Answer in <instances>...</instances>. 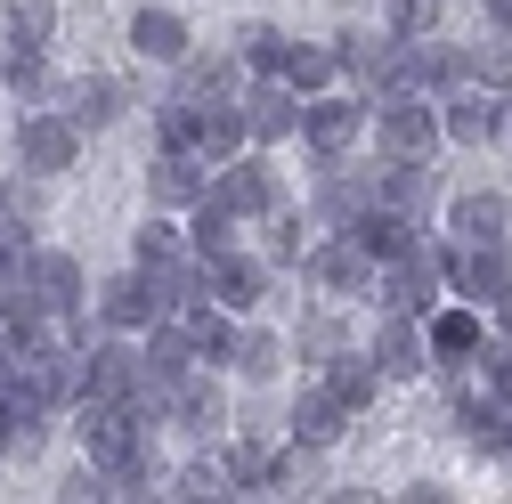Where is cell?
Masks as SVG:
<instances>
[{
  "label": "cell",
  "mask_w": 512,
  "mask_h": 504,
  "mask_svg": "<svg viewBox=\"0 0 512 504\" xmlns=\"http://www.w3.org/2000/svg\"><path fill=\"white\" fill-rule=\"evenodd\" d=\"M74 431H82V456L106 472H147V407H114V399H74Z\"/></svg>",
  "instance_id": "cell-1"
},
{
  "label": "cell",
  "mask_w": 512,
  "mask_h": 504,
  "mask_svg": "<svg viewBox=\"0 0 512 504\" xmlns=\"http://www.w3.org/2000/svg\"><path fill=\"white\" fill-rule=\"evenodd\" d=\"M374 301H382V309H407V318L439 309V301H447V244H407V252H391L382 277H374Z\"/></svg>",
  "instance_id": "cell-2"
},
{
  "label": "cell",
  "mask_w": 512,
  "mask_h": 504,
  "mask_svg": "<svg viewBox=\"0 0 512 504\" xmlns=\"http://www.w3.org/2000/svg\"><path fill=\"white\" fill-rule=\"evenodd\" d=\"M447 293L472 301V309H496L512 293V236H480V244H447Z\"/></svg>",
  "instance_id": "cell-3"
},
{
  "label": "cell",
  "mask_w": 512,
  "mask_h": 504,
  "mask_svg": "<svg viewBox=\"0 0 512 504\" xmlns=\"http://www.w3.org/2000/svg\"><path fill=\"white\" fill-rule=\"evenodd\" d=\"M366 122H374V147L399 155V163H431V147H439V114H431V98H415V90L374 98Z\"/></svg>",
  "instance_id": "cell-4"
},
{
  "label": "cell",
  "mask_w": 512,
  "mask_h": 504,
  "mask_svg": "<svg viewBox=\"0 0 512 504\" xmlns=\"http://www.w3.org/2000/svg\"><path fill=\"white\" fill-rule=\"evenodd\" d=\"M366 114H374V98L366 90H350V98H334V90H317L309 106H301V139L326 155V163H342L358 139H366Z\"/></svg>",
  "instance_id": "cell-5"
},
{
  "label": "cell",
  "mask_w": 512,
  "mask_h": 504,
  "mask_svg": "<svg viewBox=\"0 0 512 504\" xmlns=\"http://www.w3.org/2000/svg\"><path fill=\"white\" fill-rule=\"evenodd\" d=\"M82 399H114V407H147V366L131 342H82Z\"/></svg>",
  "instance_id": "cell-6"
},
{
  "label": "cell",
  "mask_w": 512,
  "mask_h": 504,
  "mask_svg": "<svg viewBox=\"0 0 512 504\" xmlns=\"http://www.w3.org/2000/svg\"><path fill=\"white\" fill-rule=\"evenodd\" d=\"M17 163L33 171V179H66L74 163H82V131L66 114H25L17 122Z\"/></svg>",
  "instance_id": "cell-7"
},
{
  "label": "cell",
  "mask_w": 512,
  "mask_h": 504,
  "mask_svg": "<svg viewBox=\"0 0 512 504\" xmlns=\"http://www.w3.org/2000/svg\"><path fill=\"white\" fill-rule=\"evenodd\" d=\"M25 277H33V301H41V318H74V309L90 301V277H82V261L74 252H25Z\"/></svg>",
  "instance_id": "cell-8"
},
{
  "label": "cell",
  "mask_w": 512,
  "mask_h": 504,
  "mask_svg": "<svg viewBox=\"0 0 512 504\" xmlns=\"http://www.w3.org/2000/svg\"><path fill=\"white\" fill-rule=\"evenodd\" d=\"M139 366H147V407H155L163 383H179V374L196 366V342H187V318H179V309L147 318V350H139Z\"/></svg>",
  "instance_id": "cell-9"
},
{
  "label": "cell",
  "mask_w": 512,
  "mask_h": 504,
  "mask_svg": "<svg viewBox=\"0 0 512 504\" xmlns=\"http://www.w3.org/2000/svg\"><path fill=\"white\" fill-rule=\"evenodd\" d=\"M204 196H212L220 212H236V220H261V212L277 204V171H269V163H244V155H228V163H220V179L204 187Z\"/></svg>",
  "instance_id": "cell-10"
},
{
  "label": "cell",
  "mask_w": 512,
  "mask_h": 504,
  "mask_svg": "<svg viewBox=\"0 0 512 504\" xmlns=\"http://www.w3.org/2000/svg\"><path fill=\"white\" fill-rule=\"evenodd\" d=\"M366 358H374V374H382V383H415V374L431 366V350H423V318H407V309H391Z\"/></svg>",
  "instance_id": "cell-11"
},
{
  "label": "cell",
  "mask_w": 512,
  "mask_h": 504,
  "mask_svg": "<svg viewBox=\"0 0 512 504\" xmlns=\"http://www.w3.org/2000/svg\"><path fill=\"white\" fill-rule=\"evenodd\" d=\"M236 106H244V147H285L301 131V98L285 82H261V90L236 98Z\"/></svg>",
  "instance_id": "cell-12"
},
{
  "label": "cell",
  "mask_w": 512,
  "mask_h": 504,
  "mask_svg": "<svg viewBox=\"0 0 512 504\" xmlns=\"http://www.w3.org/2000/svg\"><path fill=\"white\" fill-rule=\"evenodd\" d=\"M301 269H309V285H317V293H366V285H374V261H366L350 236L309 244V252H301Z\"/></svg>",
  "instance_id": "cell-13"
},
{
  "label": "cell",
  "mask_w": 512,
  "mask_h": 504,
  "mask_svg": "<svg viewBox=\"0 0 512 504\" xmlns=\"http://www.w3.org/2000/svg\"><path fill=\"white\" fill-rule=\"evenodd\" d=\"M439 139H456V147H488L504 139V90H456L439 114Z\"/></svg>",
  "instance_id": "cell-14"
},
{
  "label": "cell",
  "mask_w": 512,
  "mask_h": 504,
  "mask_svg": "<svg viewBox=\"0 0 512 504\" xmlns=\"http://www.w3.org/2000/svg\"><path fill=\"white\" fill-rule=\"evenodd\" d=\"M98 318H106L114 334H147V318H163V301H155L147 269H122V277H106V285H98Z\"/></svg>",
  "instance_id": "cell-15"
},
{
  "label": "cell",
  "mask_w": 512,
  "mask_h": 504,
  "mask_svg": "<svg viewBox=\"0 0 512 504\" xmlns=\"http://www.w3.org/2000/svg\"><path fill=\"white\" fill-rule=\"evenodd\" d=\"M204 187H212V179H204V155H187V147H163V155L147 163V196H155V212H187Z\"/></svg>",
  "instance_id": "cell-16"
},
{
  "label": "cell",
  "mask_w": 512,
  "mask_h": 504,
  "mask_svg": "<svg viewBox=\"0 0 512 504\" xmlns=\"http://www.w3.org/2000/svg\"><path fill=\"white\" fill-rule=\"evenodd\" d=\"M415 228H423V220H407V212H391V204H374V196H366V204L350 212V228H342V236L366 252V261H391V252H407V244H415Z\"/></svg>",
  "instance_id": "cell-17"
},
{
  "label": "cell",
  "mask_w": 512,
  "mask_h": 504,
  "mask_svg": "<svg viewBox=\"0 0 512 504\" xmlns=\"http://www.w3.org/2000/svg\"><path fill=\"white\" fill-rule=\"evenodd\" d=\"M204 293H212L220 309L269 301V261H252V252H220V261H204Z\"/></svg>",
  "instance_id": "cell-18"
},
{
  "label": "cell",
  "mask_w": 512,
  "mask_h": 504,
  "mask_svg": "<svg viewBox=\"0 0 512 504\" xmlns=\"http://www.w3.org/2000/svg\"><path fill=\"white\" fill-rule=\"evenodd\" d=\"M122 106H131V90H122L114 74H82V82H66V106L57 114L90 139V131H106V122H122Z\"/></svg>",
  "instance_id": "cell-19"
},
{
  "label": "cell",
  "mask_w": 512,
  "mask_h": 504,
  "mask_svg": "<svg viewBox=\"0 0 512 504\" xmlns=\"http://www.w3.org/2000/svg\"><path fill=\"white\" fill-rule=\"evenodd\" d=\"M374 204H391V212L423 220V212L439 204V179H431V163H399V155H382V171H374Z\"/></svg>",
  "instance_id": "cell-20"
},
{
  "label": "cell",
  "mask_w": 512,
  "mask_h": 504,
  "mask_svg": "<svg viewBox=\"0 0 512 504\" xmlns=\"http://www.w3.org/2000/svg\"><path fill=\"white\" fill-rule=\"evenodd\" d=\"M480 342H488V334H480V309H472V301H456V309H423V350H431L439 366H464Z\"/></svg>",
  "instance_id": "cell-21"
},
{
  "label": "cell",
  "mask_w": 512,
  "mask_h": 504,
  "mask_svg": "<svg viewBox=\"0 0 512 504\" xmlns=\"http://www.w3.org/2000/svg\"><path fill=\"white\" fill-rule=\"evenodd\" d=\"M196 155H204V163L244 155V106H236V98H196Z\"/></svg>",
  "instance_id": "cell-22"
},
{
  "label": "cell",
  "mask_w": 512,
  "mask_h": 504,
  "mask_svg": "<svg viewBox=\"0 0 512 504\" xmlns=\"http://www.w3.org/2000/svg\"><path fill=\"white\" fill-rule=\"evenodd\" d=\"M131 49L155 57V66H179L196 41H187V17H179V9H155V0H147V9L131 17Z\"/></svg>",
  "instance_id": "cell-23"
},
{
  "label": "cell",
  "mask_w": 512,
  "mask_h": 504,
  "mask_svg": "<svg viewBox=\"0 0 512 504\" xmlns=\"http://www.w3.org/2000/svg\"><path fill=\"white\" fill-rule=\"evenodd\" d=\"M342 431H350V407H342L326 383H309V391L293 399V439H301V448H334Z\"/></svg>",
  "instance_id": "cell-24"
},
{
  "label": "cell",
  "mask_w": 512,
  "mask_h": 504,
  "mask_svg": "<svg viewBox=\"0 0 512 504\" xmlns=\"http://www.w3.org/2000/svg\"><path fill=\"white\" fill-rule=\"evenodd\" d=\"M447 228H456L464 244H480V236H504V228H512V204L496 196V187H464V196L447 204Z\"/></svg>",
  "instance_id": "cell-25"
},
{
  "label": "cell",
  "mask_w": 512,
  "mask_h": 504,
  "mask_svg": "<svg viewBox=\"0 0 512 504\" xmlns=\"http://www.w3.org/2000/svg\"><path fill=\"white\" fill-rule=\"evenodd\" d=\"M236 74H244V66H236L228 49H220V57H212V49H187V57H179V98H236Z\"/></svg>",
  "instance_id": "cell-26"
},
{
  "label": "cell",
  "mask_w": 512,
  "mask_h": 504,
  "mask_svg": "<svg viewBox=\"0 0 512 504\" xmlns=\"http://www.w3.org/2000/svg\"><path fill=\"white\" fill-rule=\"evenodd\" d=\"M326 391H334L350 415H366V407H374V391H382V374H374V358H366V350H342V358H326Z\"/></svg>",
  "instance_id": "cell-27"
},
{
  "label": "cell",
  "mask_w": 512,
  "mask_h": 504,
  "mask_svg": "<svg viewBox=\"0 0 512 504\" xmlns=\"http://www.w3.org/2000/svg\"><path fill=\"white\" fill-rule=\"evenodd\" d=\"M277 82H285L293 98L334 90V49H317V41H285V66H277Z\"/></svg>",
  "instance_id": "cell-28"
},
{
  "label": "cell",
  "mask_w": 512,
  "mask_h": 504,
  "mask_svg": "<svg viewBox=\"0 0 512 504\" xmlns=\"http://www.w3.org/2000/svg\"><path fill=\"white\" fill-rule=\"evenodd\" d=\"M187 212H196V228H187V252H196V261H220V252H236V212H220L212 196H196V204H187Z\"/></svg>",
  "instance_id": "cell-29"
},
{
  "label": "cell",
  "mask_w": 512,
  "mask_h": 504,
  "mask_svg": "<svg viewBox=\"0 0 512 504\" xmlns=\"http://www.w3.org/2000/svg\"><path fill=\"white\" fill-rule=\"evenodd\" d=\"M0 25H9L17 49H49V41H57V0H9Z\"/></svg>",
  "instance_id": "cell-30"
},
{
  "label": "cell",
  "mask_w": 512,
  "mask_h": 504,
  "mask_svg": "<svg viewBox=\"0 0 512 504\" xmlns=\"http://www.w3.org/2000/svg\"><path fill=\"white\" fill-rule=\"evenodd\" d=\"M236 66H244V74H261V82H277V66H285V33H277V25H244Z\"/></svg>",
  "instance_id": "cell-31"
},
{
  "label": "cell",
  "mask_w": 512,
  "mask_h": 504,
  "mask_svg": "<svg viewBox=\"0 0 512 504\" xmlns=\"http://www.w3.org/2000/svg\"><path fill=\"white\" fill-rule=\"evenodd\" d=\"M220 480H228V496H252V488H269V448L236 439V448L220 456Z\"/></svg>",
  "instance_id": "cell-32"
},
{
  "label": "cell",
  "mask_w": 512,
  "mask_h": 504,
  "mask_svg": "<svg viewBox=\"0 0 512 504\" xmlns=\"http://www.w3.org/2000/svg\"><path fill=\"white\" fill-rule=\"evenodd\" d=\"M236 374H252V383H277V366H285V342L277 334H236Z\"/></svg>",
  "instance_id": "cell-33"
},
{
  "label": "cell",
  "mask_w": 512,
  "mask_h": 504,
  "mask_svg": "<svg viewBox=\"0 0 512 504\" xmlns=\"http://www.w3.org/2000/svg\"><path fill=\"white\" fill-rule=\"evenodd\" d=\"M261 220H269V261H285V269H293L301 252H309V220H301V212H285V204H269Z\"/></svg>",
  "instance_id": "cell-34"
},
{
  "label": "cell",
  "mask_w": 512,
  "mask_h": 504,
  "mask_svg": "<svg viewBox=\"0 0 512 504\" xmlns=\"http://www.w3.org/2000/svg\"><path fill=\"white\" fill-rule=\"evenodd\" d=\"M155 139H163V147H187V155H196V98H179V90H171V98L155 106Z\"/></svg>",
  "instance_id": "cell-35"
},
{
  "label": "cell",
  "mask_w": 512,
  "mask_h": 504,
  "mask_svg": "<svg viewBox=\"0 0 512 504\" xmlns=\"http://www.w3.org/2000/svg\"><path fill=\"white\" fill-rule=\"evenodd\" d=\"M0 82H9V90H25V98H41V90H49L41 49H17V41H9V57H0Z\"/></svg>",
  "instance_id": "cell-36"
},
{
  "label": "cell",
  "mask_w": 512,
  "mask_h": 504,
  "mask_svg": "<svg viewBox=\"0 0 512 504\" xmlns=\"http://www.w3.org/2000/svg\"><path fill=\"white\" fill-rule=\"evenodd\" d=\"M171 252H179V228L171 220H147L139 244H131V269H155V261H171Z\"/></svg>",
  "instance_id": "cell-37"
},
{
  "label": "cell",
  "mask_w": 512,
  "mask_h": 504,
  "mask_svg": "<svg viewBox=\"0 0 512 504\" xmlns=\"http://www.w3.org/2000/svg\"><path fill=\"white\" fill-rule=\"evenodd\" d=\"M472 82L512 90V33H504V41H488V49H472Z\"/></svg>",
  "instance_id": "cell-38"
},
{
  "label": "cell",
  "mask_w": 512,
  "mask_h": 504,
  "mask_svg": "<svg viewBox=\"0 0 512 504\" xmlns=\"http://www.w3.org/2000/svg\"><path fill=\"white\" fill-rule=\"evenodd\" d=\"M391 33H439V0H382Z\"/></svg>",
  "instance_id": "cell-39"
},
{
  "label": "cell",
  "mask_w": 512,
  "mask_h": 504,
  "mask_svg": "<svg viewBox=\"0 0 512 504\" xmlns=\"http://www.w3.org/2000/svg\"><path fill=\"white\" fill-rule=\"evenodd\" d=\"M342 350H350V342H342V326H334V318H309V326H301V358L326 366V358H342Z\"/></svg>",
  "instance_id": "cell-40"
},
{
  "label": "cell",
  "mask_w": 512,
  "mask_h": 504,
  "mask_svg": "<svg viewBox=\"0 0 512 504\" xmlns=\"http://www.w3.org/2000/svg\"><path fill=\"white\" fill-rule=\"evenodd\" d=\"M163 496H228V480H220V464H187Z\"/></svg>",
  "instance_id": "cell-41"
},
{
  "label": "cell",
  "mask_w": 512,
  "mask_h": 504,
  "mask_svg": "<svg viewBox=\"0 0 512 504\" xmlns=\"http://www.w3.org/2000/svg\"><path fill=\"white\" fill-rule=\"evenodd\" d=\"M9 383H17V334L0 326V391H9Z\"/></svg>",
  "instance_id": "cell-42"
},
{
  "label": "cell",
  "mask_w": 512,
  "mask_h": 504,
  "mask_svg": "<svg viewBox=\"0 0 512 504\" xmlns=\"http://www.w3.org/2000/svg\"><path fill=\"white\" fill-rule=\"evenodd\" d=\"M480 9H488V25H496V33H512V0H480Z\"/></svg>",
  "instance_id": "cell-43"
},
{
  "label": "cell",
  "mask_w": 512,
  "mask_h": 504,
  "mask_svg": "<svg viewBox=\"0 0 512 504\" xmlns=\"http://www.w3.org/2000/svg\"><path fill=\"white\" fill-rule=\"evenodd\" d=\"M496 318H504V334H512V293H504V301H496Z\"/></svg>",
  "instance_id": "cell-44"
},
{
  "label": "cell",
  "mask_w": 512,
  "mask_h": 504,
  "mask_svg": "<svg viewBox=\"0 0 512 504\" xmlns=\"http://www.w3.org/2000/svg\"><path fill=\"white\" fill-rule=\"evenodd\" d=\"M504 139H512V90H504Z\"/></svg>",
  "instance_id": "cell-45"
},
{
  "label": "cell",
  "mask_w": 512,
  "mask_h": 504,
  "mask_svg": "<svg viewBox=\"0 0 512 504\" xmlns=\"http://www.w3.org/2000/svg\"><path fill=\"white\" fill-rule=\"evenodd\" d=\"M496 456H504V472H512V439H504V448H496Z\"/></svg>",
  "instance_id": "cell-46"
}]
</instances>
